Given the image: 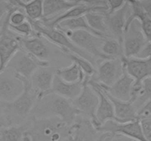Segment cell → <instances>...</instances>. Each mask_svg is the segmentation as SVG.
I'll use <instances>...</instances> for the list:
<instances>
[{"mask_svg":"<svg viewBox=\"0 0 151 141\" xmlns=\"http://www.w3.org/2000/svg\"><path fill=\"white\" fill-rule=\"evenodd\" d=\"M72 125L57 117H30L25 135L31 141H66L70 137Z\"/></svg>","mask_w":151,"mask_h":141,"instance_id":"6da1fadb","label":"cell"},{"mask_svg":"<svg viewBox=\"0 0 151 141\" xmlns=\"http://www.w3.org/2000/svg\"><path fill=\"white\" fill-rule=\"evenodd\" d=\"M30 117H57L72 125L79 117V113L70 100L55 93H49L37 101Z\"/></svg>","mask_w":151,"mask_h":141,"instance_id":"7a4b0ae2","label":"cell"},{"mask_svg":"<svg viewBox=\"0 0 151 141\" xmlns=\"http://www.w3.org/2000/svg\"><path fill=\"white\" fill-rule=\"evenodd\" d=\"M18 76L23 82L24 88L16 99L10 103H6V115L9 126L27 123L30 118L31 113L37 101L39 99V95L32 88L29 79Z\"/></svg>","mask_w":151,"mask_h":141,"instance_id":"3957f363","label":"cell"},{"mask_svg":"<svg viewBox=\"0 0 151 141\" xmlns=\"http://www.w3.org/2000/svg\"><path fill=\"white\" fill-rule=\"evenodd\" d=\"M28 21L31 24L33 30L38 35H41V37L45 38L52 44L57 46L63 54L72 53L75 55L83 57V58L86 59L88 62H90L95 68L98 66L99 63L94 57H91L88 53L85 52L82 49L78 48L60 29H57V28L47 27V26H44L40 22V21Z\"/></svg>","mask_w":151,"mask_h":141,"instance_id":"277c9868","label":"cell"},{"mask_svg":"<svg viewBox=\"0 0 151 141\" xmlns=\"http://www.w3.org/2000/svg\"><path fill=\"white\" fill-rule=\"evenodd\" d=\"M60 30L62 31L75 45L90 54L99 63L103 60H109L101 51V46L106 38H100L91 32L83 30Z\"/></svg>","mask_w":151,"mask_h":141,"instance_id":"5b68a950","label":"cell"},{"mask_svg":"<svg viewBox=\"0 0 151 141\" xmlns=\"http://www.w3.org/2000/svg\"><path fill=\"white\" fill-rule=\"evenodd\" d=\"M88 76H86L81 93L72 103L79 113L80 117L90 120L94 128H97L96 110L99 104V97L92 87L87 82Z\"/></svg>","mask_w":151,"mask_h":141,"instance_id":"8992f818","label":"cell"},{"mask_svg":"<svg viewBox=\"0 0 151 141\" xmlns=\"http://www.w3.org/2000/svg\"><path fill=\"white\" fill-rule=\"evenodd\" d=\"M20 36L9 29L7 13L0 22V73L21 48Z\"/></svg>","mask_w":151,"mask_h":141,"instance_id":"52a82bcc","label":"cell"},{"mask_svg":"<svg viewBox=\"0 0 151 141\" xmlns=\"http://www.w3.org/2000/svg\"><path fill=\"white\" fill-rule=\"evenodd\" d=\"M125 73L122 60L109 59L102 61L96 68L95 73L89 77L101 87H110Z\"/></svg>","mask_w":151,"mask_h":141,"instance_id":"ba28073f","label":"cell"},{"mask_svg":"<svg viewBox=\"0 0 151 141\" xmlns=\"http://www.w3.org/2000/svg\"><path fill=\"white\" fill-rule=\"evenodd\" d=\"M48 66H51L50 63H44L36 60L21 48L12 57L5 69L18 76L29 79L38 68Z\"/></svg>","mask_w":151,"mask_h":141,"instance_id":"9c48e42d","label":"cell"},{"mask_svg":"<svg viewBox=\"0 0 151 141\" xmlns=\"http://www.w3.org/2000/svg\"><path fill=\"white\" fill-rule=\"evenodd\" d=\"M96 129L98 132H109L114 135H122L136 141H147L143 134L139 120L123 123L109 120Z\"/></svg>","mask_w":151,"mask_h":141,"instance_id":"30bf717a","label":"cell"},{"mask_svg":"<svg viewBox=\"0 0 151 141\" xmlns=\"http://www.w3.org/2000/svg\"><path fill=\"white\" fill-rule=\"evenodd\" d=\"M147 42L142 30L140 22L138 20H134L123 35L124 57L128 58L136 57Z\"/></svg>","mask_w":151,"mask_h":141,"instance_id":"8fae6325","label":"cell"},{"mask_svg":"<svg viewBox=\"0 0 151 141\" xmlns=\"http://www.w3.org/2000/svg\"><path fill=\"white\" fill-rule=\"evenodd\" d=\"M21 48L27 53L41 62L50 63V57L52 54V44L41 35L31 38H19Z\"/></svg>","mask_w":151,"mask_h":141,"instance_id":"7c38bea8","label":"cell"},{"mask_svg":"<svg viewBox=\"0 0 151 141\" xmlns=\"http://www.w3.org/2000/svg\"><path fill=\"white\" fill-rule=\"evenodd\" d=\"M24 85L22 79L10 70L0 73V101L10 103L14 101L23 92Z\"/></svg>","mask_w":151,"mask_h":141,"instance_id":"4fadbf2b","label":"cell"},{"mask_svg":"<svg viewBox=\"0 0 151 141\" xmlns=\"http://www.w3.org/2000/svg\"><path fill=\"white\" fill-rule=\"evenodd\" d=\"M130 14V4L125 1V4L116 11L106 14V24L109 38L118 40L122 43L125 24Z\"/></svg>","mask_w":151,"mask_h":141,"instance_id":"5bb4252c","label":"cell"},{"mask_svg":"<svg viewBox=\"0 0 151 141\" xmlns=\"http://www.w3.org/2000/svg\"><path fill=\"white\" fill-rule=\"evenodd\" d=\"M124 70L134 79V82L141 83L145 79L151 77V59H139L137 57L121 58Z\"/></svg>","mask_w":151,"mask_h":141,"instance_id":"9a60e30c","label":"cell"},{"mask_svg":"<svg viewBox=\"0 0 151 141\" xmlns=\"http://www.w3.org/2000/svg\"><path fill=\"white\" fill-rule=\"evenodd\" d=\"M55 75L54 68L39 67L29 78L31 87L38 94L39 98L50 93Z\"/></svg>","mask_w":151,"mask_h":141,"instance_id":"2e32d148","label":"cell"},{"mask_svg":"<svg viewBox=\"0 0 151 141\" xmlns=\"http://www.w3.org/2000/svg\"><path fill=\"white\" fill-rule=\"evenodd\" d=\"M87 82L88 85L92 87L99 97V104L96 110V119H97V128L109 120H114V121L117 122L114 115L113 104L109 99V98L106 96L103 90L98 86L97 83L90 80L89 77H88Z\"/></svg>","mask_w":151,"mask_h":141,"instance_id":"e0dca14e","label":"cell"},{"mask_svg":"<svg viewBox=\"0 0 151 141\" xmlns=\"http://www.w3.org/2000/svg\"><path fill=\"white\" fill-rule=\"evenodd\" d=\"M134 82V79L125 71L123 75L111 86L101 87L98 85L102 90H103L113 98L122 101L129 102Z\"/></svg>","mask_w":151,"mask_h":141,"instance_id":"ac0fdd59","label":"cell"},{"mask_svg":"<svg viewBox=\"0 0 151 141\" xmlns=\"http://www.w3.org/2000/svg\"><path fill=\"white\" fill-rule=\"evenodd\" d=\"M100 134L91 122L78 117L72 124V131L69 141H93Z\"/></svg>","mask_w":151,"mask_h":141,"instance_id":"d6986e66","label":"cell"},{"mask_svg":"<svg viewBox=\"0 0 151 141\" xmlns=\"http://www.w3.org/2000/svg\"><path fill=\"white\" fill-rule=\"evenodd\" d=\"M84 82L85 79L75 83H69L63 81L55 74L53 79L52 85L50 93H55L72 101L80 95L82 91Z\"/></svg>","mask_w":151,"mask_h":141,"instance_id":"ffe728a7","label":"cell"},{"mask_svg":"<svg viewBox=\"0 0 151 141\" xmlns=\"http://www.w3.org/2000/svg\"><path fill=\"white\" fill-rule=\"evenodd\" d=\"M103 92L105 93L106 96L109 98V99L113 104L114 115L118 123H128V122L139 120L138 115H137V110L134 104L130 102L122 101L120 100L116 99L109 95L104 90Z\"/></svg>","mask_w":151,"mask_h":141,"instance_id":"44dd1931","label":"cell"},{"mask_svg":"<svg viewBox=\"0 0 151 141\" xmlns=\"http://www.w3.org/2000/svg\"><path fill=\"white\" fill-rule=\"evenodd\" d=\"M79 4V1L46 0L43 1V16L44 19H51L60 16L69 9Z\"/></svg>","mask_w":151,"mask_h":141,"instance_id":"7402d4cb","label":"cell"},{"mask_svg":"<svg viewBox=\"0 0 151 141\" xmlns=\"http://www.w3.org/2000/svg\"><path fill=\"white\" fill-rule=\"evenodd\" d=\"M13 5L20 7L24 12L28 21H37L44 18L43 16V1H22V0H11L10 1Z\"/></svg>","mask_w":151,"mask_h":141,"instance_id":"603a6c76","label":"cell"},{"mask_svg":"<svg viewBox=\"0 0 151 141\" xmlns=\"http://www.w3.org/2000/svg\"><path fill=\"white\" fill-rule=\"evenodd\" d=\"M55 28H58L63 30H70V31H78V30H83L86 32H91L97 36L102 38H106L103 35H100L98 32L93 30L87 23L86 20L85 19V16H81V17L75 18L72 19H67L59 23Z\"/></svg>","mask_w":151,"mask_h":141,"instance_id":"cb8c5ba5","label":"cell"},{"mask_svg":"<svg viewBox=\"0 0 151 141\" xmlns=\"http://www.w3.org/2000/svg\"><path fill=\"white\" fill-rule=\"evenodd\" d=\"M55 74L62 80L69 83H75L80 81H83L86 77V75L82 70L75 63H72V64L67 67L56 69Z\"/></svg>","mask_w":151,"mask_h":141,"instance_id":"d4e9b609","label":"cell"},{"mask_svg":"<svg viewBox=\"0 0 151 141\" xmlns=\"http://www.w3.org/2000/svg\"><path fill=\"white\" fill-rule=\"evenodd\" d=\"M106 13L98 12H90L86 13L84 16L88 26L93 30L100 33L106 38H109L106 24Z\"/></svg>","mask_w":151,"mask_h":141,"instance_id":"484cf974","label":"cell"},{"mask_svg":"<svg viewBox=\"0 0 151 141\" xmlns=\"http://www.w3.org/2000/svg\"><path fill=\"white\" fill-rule=\"evenodd\" d=\"M28 126L29 120L24 124L10 126L2 129L0 135V141H24V134Z\"/></svg>","mask_w":151,"mask_h":141,"instance_id":"4316f807","label":"cell"},{"mask_svg":"<svg viewBox=\"0 0 151 141\" xmlns=\"http://www.w3.org/2000/svg\"><path fill=\"white\" fill-rule=\"evenodd\" d=\"M101 51L108 59H120L124 57L122 43L114 38H106L101 46Z\"/></svg>","mask_w":151,"mask_h":141,"instance_id":"83f0119b","label":"cell"},{"mask_svg":"<svg viewBox=\"0 0 151 141\" xmlns=\"http://www.w3.org/2000/svg\"><path fill=\"white\" fill-rule=\"evenodd\" d=\"M64 54L67 58H69V60L72 61V63H76L78 66V67H79L82 70V71L83 72L84 74L86 75V76L91 77V76H93V75L94 74L96 68L94 67V66H93L90 62H88L87 60H86V59L83 58V57H79V56L78 55L72 54V53H66V54Z\"/></svg>","mask_w":151,"mask_h":141,"instance_id":"f1b7e54d","label":"cell"},{"mask_svg":"<svg viewBox=\"0 0 151 141\" xmlns=\"http://www.w3.org/2000/svg\"><path fill=\"white\" fill-rule=\"evenodd\" d=\"M9 29L18 35L22 38H31V37L38 35L32 29L31 24L28 21H26L23 24L18 25V26H9Z\"/></svg>","mask_w":151,"mask_h":141,"instance_id":"f546056e","label":"cell"},{"mask_svg":"<svg viewBox=\"0 0 151 141\" xmlns=\"http://www.w3.org/2000/svg\"><path fill=\"white\" fill-rule=\"evenodd\" d=\"M151 99V77L145 79L142 82V91L140 98L134 104L137 110L141 107V106L147 100Z\"/></svg>","mask_w":151,"mask_h":141,"instance_id":"4dcf8cb0","label":"cell"},{"mask_svg":"<svg viewBox=\"0 0 151 141\" xmlns=\"http://www.w3.org/2000/svg\"><path fill=\"white\" fill-rule=\"evenodd\" d=\"M142 30L147 41H151V19L147 16L140 21Z\"/></svg>","mask_w":151,"mask_h":141,"instance_id":"1f68e13d","label":"cell"},{"mask_svg":"<svg viewBox=\"0 0 151 141\" xmlns=\"http://www.w3.org/2000/svg\"><path fill=\"white\" fill-rule=\"evenodd\" d=\"M137 115L139 120L142 118L150 117L151 116V99L147 100L141 106L139 109L137 110Z\"/></svg>","mask_w":151,"mask_h":141,"instance_id":"d6a6232c","label":"cell"},{"mask_svg":"<svg viewBox=\"0 0 151 141\" xmlns=\"http://www.w3.org/2000/svg\"><path fill=\"white\" fill-rule=\"evenodd\" d=\"M6 103L0 101V129L8 127L7 115H6Z\"/></svg>","mask_w":151,"mask_h":141,"instance_id":"836d02e7","label":"cell"},{"mask_svg":"<svg viewBox=\"0 0 151 141\" xmlns=\"http://www.w3.org/2000/svg\"><path fill=\"white\" fill-rule=\"evenodd\" d=\"M108 2V12L106 14H111L114 12L116 11L119 9H120L122 6L125 4V1H117V0H109L107 1Z\"/></svg>","mask_w":151,"mask_h":141,"instance_id":"e575fe53","label":"cell"},{"mask_svg":"<svg viewBox=\"0 0 151 141\" xmlns=\"http://www.w3.org/2000/svg\"><path fill=\"white\" fill-rule=\"evenodd\" d=\"M136 57L139 59L151 58V41H147Z\"/></svg>","mask_w":151,"mask_h":141,"instance_id":"d590c367","label":"cell"},{"mask_svg":"<svg viewBox=\"0 0 151 141\" xmlns=\"http://www.w3.org/2000/svg\"><path fill=\"white\" fill-rule=\"evenodd\" d=\"M12 5L9 1H0V22L8 13Z\"/></svg>","mask_w":151,"mask_h":141,"instance_id":"8d00e7d4","label":"cell"},{"mask_svg":"<svg viewBox=\"0 0 151 141\" xmlns=\"http://www.w3.org/2000/svg\"><path fill=\"white\" fill-rule=\"evenodd\" d=\"M139 1L146 16L151 19V0H142Z\"/></svg>","mask_w":151,"mask_h":141,"instance_id":"74e56055","label":"cell"},{"mask_svg":"<svg viewBox=\"0 0 151 141\" xmlns=\"http://www.w3.org/2000/svg\"><path fill=\"white\" fill-rule=\"evenodd\" d=\"M113 135L109 132H100L98 136L93 141H111Z\"/></svg>","mask_w":151,"mask_h":141,"instance_id":"f35d334b","label":"cell"},{"mask_svg":"<svg viewBox=\"0 0 151 141\" xmlns=\"http://www.w3.org/2000/svg\"><path fill=\"white\" fill-rule=\"evenodd\" d=\"M111 141H136L134 140L130 139V138L126 137L125 136L119 135H114L112 137Z\"/></svg>","mask_w":151,"mask_h":141,"instance_id":"ab89813d","label":"cell"},{"mask_svg":"<svg viewBox=\"0 0 151 141\" xmlns=\"http://www.w3.org/2000/svg\"><path fill=\"white\" fill-rule=\"evenodd\" d=\"M24 141H31L30 139H29L27 135H25V134H24ZM66 141H69V140H67Z\"/></svg>","mask_w":151,"mask_h":141,"instance_id":"60d3db41","label":"cell"},{"mask_svg":"<svg viewBox=\"0 0 151 141\" xmlns=\"http://www.w3.org/2000/svg\"><path fill=\"white\" fill-rule=\"evenodd\" d=\"M1 129H0V135H1Z\"/></svg>","mask_w":151,"mask_h":141,"instance_id":"b9f144b4","label":"cell"}]
</instances>
